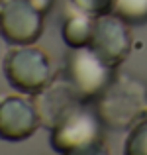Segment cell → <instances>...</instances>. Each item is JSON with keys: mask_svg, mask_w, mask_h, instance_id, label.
<instances>
[{"mask_svg": "<svg viewBox=\"0 0 147 155\" xmlns=\"http://www.w3.org/2000/svg\"><path fill=\"white\" fill-rule=\"evenodd\" d=\"M34 104L38 108L41 126L51 130L63 118H67L73 110L83 106L84 100L79 96V92L73 88V84L65 77V79H59V81H51L41 92H38Z\"/></svg>", "mask_w": 147, "mask_h": 155, "instance_id": "cell-8", "label": "cell"}, {"mask_svg": "<svg viewBox=\"0 0 147 155\" xmlns=\"http://www.w3.org/2000/svg\"><path fill=\"white\" fill-rule=\"evenodd\" d=\"M49 132H51V137H49L51 147L63 155L77 147L102 140V120L98 112H92L83 104Z\"/></svg>", "mask_w": 147, "mask_h": 155, "instance_id": "cell-5", "label": "cell"}, {"mask_svg": "<svg viewBox=\"0 0 147 155\" xmlns=\"http://www.w3.org/2000/svg\"><path fill=\"white\" fill-rule=\"evenodd\" d=\"M41 126L34 100L24 96H2L0 98V140L24 141L31 137Z\"/></svg>", "mask_w": 147, "mask_h": 155, "instance_id": "cell-7", "label": "cell"}, {"mask_svg": "<svg viewBox=\"0 0 147 155\" xmlns=\"http://www.w3.org/2000/svg\"><path fill=\"white\" fill-rule=\"evenodd\" d=\"M94 22H96L94 16H90V14H87V12L75 8V10L65 18L63 28H61L63 41L67 43L71 49L90 45L92 34H94Z\"/></svg>", "mask_w": 147, "mask_h": 155, "instance_id": "cell-9", "label": "cell"}, {"mask_svg": "<svg viewBox=\"0 0 147 155\" xmlns=\"http://www.w3.org/2000/svg\"><path fill=\"white\" fill-rule=\"evenodd\" d=\"M43 31V12L31 0H0V34L12 45H31Z\"/></svg>", "mask_w": 147, "mask_h": 155, "instance_id": "cell-4", "label": "cell"}, {"mask_svg": "<svg viewBox=\"0 0 147 155\" xmlns=\"http://www.w3.org/2000/svg\"><path fill=\"white\" fill-rule=\"evenodd\" d=\"M73 8H79V10L87 12L90 16H102L106 12H110V4L112 0H71Z\"/></svg>", "mask_w": 147, "mask_h": 155, "instance_id": "cell-12", "label": "cell"}, {"mask_svg": "<svg viewBox=\"0 0 147 155\" xmlns=\"http://www.w3.org/2000/svg\"><path fill=\"white\" fill-rule=\"evenodd\" d=\"M4 75L12 88L35 96L53 81V67L47 53L31 45H14L4 57Z\"/></svg>", "mask_w": 147, "mask_h": 155, "instance_id": "cell-2", "label": "cell"}, {"mask_svg": "<svg viewBox=\"0 0 147 155\" xmlns=\"http://www.w3.org/2000/svg\"><path fill=\"white\" fill-rule=\"evenodd\" d=\"M98 116L114 130L132 128L147 116V87L133 77H118L98 96Z\"/></svg>", "mask_w": 147, "mask_h": 155, "instance_id": "cell-1", "label": "cell"}, {"mask_svg": "<svg viewBox=\"0 0 147 155\" xmlns=\"http://www.w3.org/2000/svg\"><path fill=\"white\" fill-rule=\"evenodd\" d=\"M88 47H92L98 57L104 59L112 69L120 67L132 51V35L128 30V22H124L112 12L96 16L94 34Z\"/></svg>", "mask_w": 147, "mask_h": 155, "instance_id": "cell-6", "label": "cell"}, {"mask_svg": "<svg viewBox=\"0 0 147 155\" xmlns=\"http://www.w3.org/2000/svg\"><path fill=\"white\" fill-rule=\"evenodd\" d=\"M112 71L114 69L104 59H100L92 47L87 45L71 49L67 57L65 77L79 92V96L87 102L102 94V91L112 81Z\"/></svg>", "mask_w": 147, "mask_h": 155, "instance_id": "cell-3", "label": "cell"}, {"mask_svg": "<svg viewBox=\"0 0 147 155\" xmlns=\"http://www.w3.org/2000/svg\"><path fill=\"white\" fill-rule=\"evenodd\" d=\"M110 12L132 26H139L147 22V0H112Z\"/></svg>", "mask_w": 147, "mask_h": 155, "instance_id": "cell-10", "label": "cell"}, {"mask_svg": "<svg viewBox=\"0 0 147 155\" xmlns=\"http://www.w3.org/2000/svg\"><path fill=\"white\" fill-rule=\"evenodd\" d=\"M63 155H110V153H108V147L104 145V141L98 140L94 143L77 147V149H73V151H69V153H63Z\"/></svg>", "mask_w": 147, "mask_h": 155, "instance_id": "cell-13", "label": "cell"}, {"mask_svg": "<svg viewBox=\"0 0 147 155\" xmlns=\"http://www.w3.org/2000/svg\"><path fill=\"white\" fill-rule=\"evenodd\" d=\"M124 155H147V116L139 118L129 128L124 143Z\"/></svg>", "mask_w": 147, "mask_h": 155, "instance_id": "cell-11", "label": "cell"}]
</instances>
